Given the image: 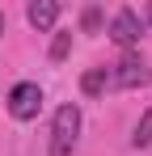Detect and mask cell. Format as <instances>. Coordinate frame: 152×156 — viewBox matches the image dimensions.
I'll return each instance as SVG.
<instances>
[{
    "instance_id": "obj_10",
    "label": "cell",
    "mask_w": 152,
    "mask_h": 156,
    "mask_svg": "<svg viewBox=\"0 0 152 156\" xmlns=\"http://www.w3.org/2000/svg\"><path fill=\"white\" fill-rule=\"evenodd\" d=\"M4 30H9V21H4V13H0V38H4Z\"/></svg>"
},
{
    "instance_id": "obj_3",
    "label": "cell",
    "mask_w": 152,
    "mask_h": 156,
    "mask_svg": "<svg viewBox=\"0 0 152 156\" xmlns=\"http://www.w3.org/2000/svg\"><path fill=\"white\" fill-rule=\"evenodd\" d=\"M139 34H144V17H139L135 9H118L114 21H110V38H114L118 47H135Z\"/></svg>"
},
{
    "instance_id": "obj_2",
    "label": "cell",
    "mask_w": 152,
    "mask_h": 156,
    "mask_svg": "<svg viewBox=\"0 0 152 156\" xmlns=\"http://www.w3.org/2000/svg\"><path fill=\"white\" fill-rule=\"evenodd\" d=\"M38 110H42V89L38 84H17L13 93H9V114L17 118V122H30V118H38Z\"/></svg>"
},
{
    "instance_id": "obj_8",
    "label": "cell",
    "mask_w": 152,
    "mask_h": 156,
    "mask_svg": "<svg viewBox=\"0 0 152 156\" xmlns=\"http://www.w3.org/2000/svg\"><path fill=\"white\" fill-rule=\"evenodd\" d=\"M68 51H72V34H55V42H51V59L59 63V59H68Z\"/></svg>"
},
{
    "instance_id": "obj_6",
    "label": "cell",
    "mask_w": 152,
    "mask_h": 156,
    "mask_svg": "<svg viewBox=\"0 0 152 156\" xmlns=\"http://www.w3.org/2000/svg\"><path fill=\"white\" fill-rule=\"evenodd\" d=\"M106 84H110V72H106V68H93V72H85V76H80V89H85L89 97L106 93Z\"/></svg>"
},
{
    "instance_id": "obj_1",
    "label": "cell",
    "mask_w": 152,
    "mask_h": 156,
    "mask_svg": "<svg viewBox=\"0 0 152 156\" xmlns=\"http://www.w3.org/2000/svg\"><path fill=\"white\" fill-rule=\"evenodd\" d=\"M76 135H80V110L68 101L55 110V122H51V156H68L76 148Z\"/></svg>"
},
{
    "instance_id": "obj_7",
    "label": "cell",
    "mask_w": 152,
    "mask_h": 156,
    "mask_svg": "<svg viewBox=\"0 0 152 156\" xmlns=\"http://www.w3.org/2000/svg\"><path fill=\"white\" fill-rule=\"evenodd\" d=\"M131 144H135V148H148V144H152V110L139 118V127H135V135H131Z\"/></svg>"
},
{
    "instance_id": "obj_5",
    "label": "cell",
    "mask_w": 152,
    "mask_h": 156,
    "mask_svg": "<svg viewBox=\"0 0 152 156\" xmlns=\"http://www.w3.org/2000/svg\"><path fill=\"white\" fill-rule=\"evenodd\" d=\"M25 17H30L34 30H51L55 17H59V4H55V0H34V4L25 9Z\"/></svg>"
},
{
    "instance_id": "obj_9",
    "label": "cell",
    "mask_w": 152,
    "mask_h": 156,
    "mask_svg": "<svg viewBox=\"0 0 152 156\" xmlns=\"http://www.w3.org/2000/svg\"><path fill=\"white\" fill-rule=\"evenodd\" d=\"M80 26H85V34H97V30H101V9H85Z\"/></svg>"
},
{
    "instance_id": "obj_4",
    "label": "cell",
    "mask_w": 152,
    "mask_h": 156,
    "mask_svg": "<svg viewBox=\"0 0 152 156\" xmlns=\"http://www.w3.org/2000/svg\"><path fill=\"white\" fill-rule=\"evenodd\" d=\"M114 84H123V89H135V84H148V68H144V59L135 51H127L123 59H118V68H114Z\"/></svg>"
},
{
    "instance_id": "obj_11",
    "label": "cell",
    "mask_w": 152,
    "mask_h": 156,
    "mask_svg": "<svg viewBox=\"0 0 152 156\" xmlns=\"http://www.w3.org/2000/svg\"><path fill=\"white\" fill-rule=\"evenodd\" d=\"M148 21H152V9H148Z\"/></svg>"
}]
</instances>
